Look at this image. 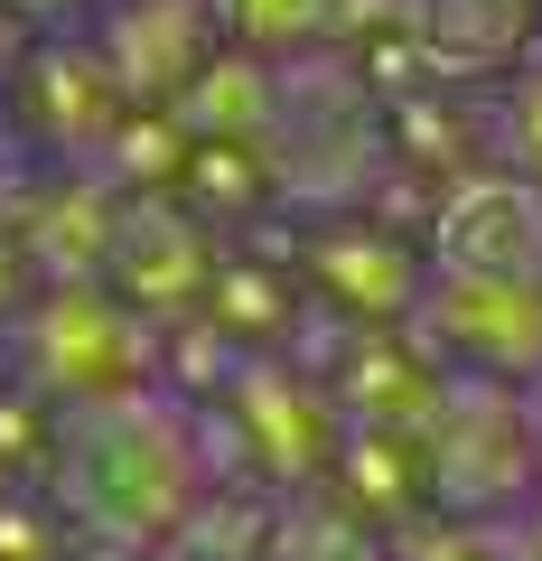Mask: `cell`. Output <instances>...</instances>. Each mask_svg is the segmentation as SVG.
I'll return each mask as SVG.
<instances>
[{"label":"cell","mask_w":542,"mask_h":561,"mask_svg":"<svg viewBox=\"0 0 542 561\" xmlns=\"http://www.w3.org/2000/svg\"><path fill=\"white\" fill-rule=\"evenodd\" d=\"M422 328H430V346H440L459 375H477V383H515V393L542 383V280H515V272H430Z\"/></svg>","instance_id":"obj_1"},{"label":"cell","mask_w":542,"mask_h":561,"mask_svg":"<svg viewBox=\"0 0 542 561\" xmlns=\"http://www.w3.org/2000/svg\"><path fill=\"white\" fill-rule=\"evenodd\" d=\"M430 272H515L542 280V187L533 179H477L440 206Z\"/></svg>","instance_id":"obj_2"},{"label":"cell","mask_w":542,"mask_h":561,"mask_svg":"<svg viewBox=\"0 0 542 561\" xmlns=\"http://www.w3.org/2000/svg\"><path fill=\"white\" fill-rule=\"evenodd\" d=\"M422 47L440 76H505L533 57L542 38V0H412Z\"/></svg>","instance_id":"obj_3"},{"label":"cell","mask_w":542,"mask_h":561,"mask_svg":"<svg viewBox=\"0 0 542 561\" xmlns=\"http://www.w3.org/2000/svg\"><path fill=\"white\" fill-rule=\"evenodd\" d=\"M505 122H515V160H523V179L542 187V57L515 76V103H505Z\"/></svg>","instance_id":"obj_4"},{"label":"cell","mask_w":542,"mask_h":561,"mask_svg":"<svg viewBox=\"0 0 542 561\" xmlns=\"http://www.w3.org/2000/svg\"><path fill=\"white\" fill-rule=\"evenodd\" d=\"M402 561H505V552H496V534H430V542H412Z\"/></svg>","instance_id":"obj_5"},{"label":"cell","mask_w":542,"mask_h":561,"mask_svg":"<svg viewBox=\"0 0 542 561\" xmlns=\"http://www.w3.org/2000/svg\"><path fill=\"white\" fill-rule=\"evenodd\" d=\"M533 412H542V383H533Z\"/></svg>","instance_id":"obj_6"}]
</instances>
